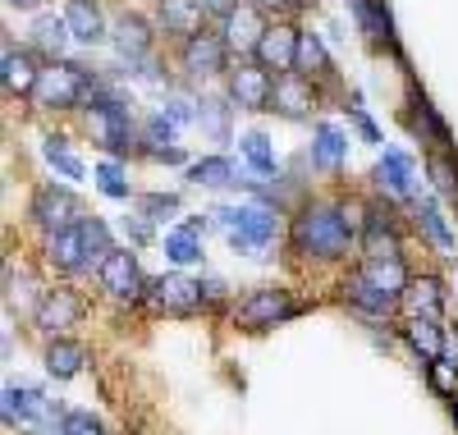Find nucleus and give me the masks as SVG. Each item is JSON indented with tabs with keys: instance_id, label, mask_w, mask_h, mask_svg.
Returning a JSON list of instances; mask_svg holds the SVG:
<instances>
[{
	"instance_id": "aec40b11",
	"label": "nucleus",
	"mask_w": 458,
	"mask_h": 435,
	"mask_svg": "<svg viewBox=\"0 0 458 435\" xmlns=\"http://www.w3.org/2000/svg\"><path fill=\"white\" fill-rule=\"evenodd\" d=\"M202 234H207L202 220H183V225H174V229L165 234V257H170L174 266H193V261H202Z\"/></svg>"
},
{
	"instance_id": "a18cd8bd",
	"label": "nucleus",
	"mask_w": 458,
	"mask_h": 435,
	"mask_svg": "<svg viewBox=\"0 0 458 435\" xmlns=\"http://www.w3.org/2000/svg\"><path fill=\"white\" fill-rule=\"evenodd\" d=\"M202 10L216 14V19H225V14H234V10H239V0H202Z\"/></svg>"
},
{
	"instance_id": "e433bc0d",
	"label": "nucleus",
	"mask_w": 458,
	"mask_h": 435,
	"mask_svg": "<svg viewBox=\"0 0 458 435\" xmlns=\"http://www.w3.org/2000/svg\"><path fill=\"white\" fill-rule=\"evenodd\" d=\"M92 179H97V188H101L106 197H120V202L129 197V179H124V170L114 166V161H101V166L92 170Z\"/></svg>"
},
{
	"instance_id": "b1692460",
	"label": "nucleus",
	"mask_w": 458,
	"mask_h": 435,
	"mask_svg": "<svg viewBox=\"0 0 458 435\" xmlns=\"http://www.w3.org/2000/svg\"><path fill=\"white\" fill-rule=\"evenodd\" d=\"M344 156H349V138H344V129L339 124H317V133H312V161L321 170H339Z\"/></svg>"
},
{
	"instance_id": "1a4fd4ad",
	"label": "nucleus",
	"mask_w": 458,
	"mask_h": 435,
	"mask_svg": "<svg viewBox=\"0 0 458 435\" xmlns=\"http://www.w3.org/2000/svg\"><path fill=\"white\" fill-rule=\"evenodd\" d=\"M79 316H83V298L73 294V289H51V294H42V303L32 307V321L42 326L51 339H60L64 330H73Z\"/></svg>"
},
{
	"instance_id": "4c0bfd02",
	"label": "nucleus",
	"mask_w": 458,
	"mask_h": 435,
	"mask_svg": "<svg viewBox=\"0 0 458 435\" xmlns=\"http://www.w3.org/2000/svg\"><path fill=\"white\" fill-rule=\"evenodd\" d=\"M349 10L358 14V23H362L371 37H390V19H386V10H376L371 0H349Z\"/></svg>"
},
{
	"instance_id": "79ce46f5",
	"label": "nucleus",
	"mask_w": 458,
	"mask_h": 435,
	"mask_svg": "<svg viewBox=\"0 0 458 435\" xmlns=\"http://www.w3.org/2000/svg\"><path fill=\"white\" fill-rule=\"evenodd\" d=\"M431 179H436V188H440L445 197H458V179H454V170H449L445 156H440V161H431Z\"/></svg>"
},
{
	"instance_id": "393cba45",
	"label": "nucleus",
	"mask_w": 458,
	"mask_h": 435,
	"mask_svg": "<svg viewBox=\"0 0 458 435\" xmlns=\"http://www.w3.org/2000/svg\"><path fill=\"white\" fill-rule=\"evenodd\" d=\"M362 275L376 285V289H386V294H403L412 280H408V270H403V261L399 257H367V266H362Z\"/></svg>"
},
{
	"instance_id": "0eeeda50",
	"label": "nucleus",
	"mask_w": 458,
	"mask_h": 435,
	"mask_svg": "<svg viewBox=\"0 0 458 435\" xmlns=\"http://www.w3.org/2000/svg\"><path fill=\"white\" fill-rule=\"evenodd\" d=\"M293 311H298V303H293L284 289H257V294H248V298L239 303L234 321H239L243 330H266V326L284 321V316H293Z\"/></svg>"
},
{
	"instance_id": "09e8293b",
	"label": "nucleus",
	"mask_w": 458,
	"mask_h": 435,
	"mask_svg": "<svg viewBox=\"0 0 458 435\" xmlns=\"http://www.w3.org/2000/svg\"><path fill=\"white\" fill-rule=\"evenodd\" d=\"M431 385H436V389H449V371L436 367V371H431Z\"/></svg>"
},
{
	"instance_id": "f704fd0d",
	"label": "nucleus",
	"mask_w": 458,
	"mask_h": 435,
	"mask_svg": "<svg viewBox=\"0 0 458 435\" xmlns=\"http://www.w3.org/2000/svg\"><path fill=\"white\" fill-rule=\"evenodd\" d=\"M417 216H422V229L431 234V243L436 248H454V234H449V225H445V216H440V207L431 202V197H422V202H417Z\"/></svg>"
},
{
	"instance_id": "603ef678",
	"label": "nucleus",
	"mask_w": 458,
	"mask_h": 435,
	"mask_svg": "<svg viewBox=\"0 0 458 435\" xmlns=\"http://www.w3.org/2000/svg\"><path fill=\"white\" fill-rule=\"evenodd\" d=\"M454 422H458V394H454Z\"/></svg>"
},
{
	"instance_id": "cd10ccee",
	"label": "nucleus",
	"mask_w": 458,
	"mask_h": 435,
	"mask_svg": "<svg viewBox=\"0 0 458 435\" xmlns=\"http://www.w3.org/2000/svg\"><path fill=\"white\" fill-rule=\"evenodd\" d=\"M0 69H5V92H19V97H28L37 88V78H42V73L32 69V55L28 51H14V47H5Z\"/></svg>"
},
{
	"instance_id": "9d476101",
	"label": "nucleus",
	"mask_w": 458,
	"mask_h": 435,
	"mask_svg": "<svg viewBox=\"0 0 458 435\" xmlns=\"http://www.w3.org/2000/svg\"><path fill=\"white\" fill-rule=\"evenodd\" d=\"M271 69H261V64H239V69H229V101H234L239 110H266L271 106Z\"/></svg>"
},
{
	"instance_id": "39448f33",
	"label": "nucleus",
	"mask_w": 458,
	"mask_h": 435,
	"mask_svg": "<svg viewBox=\"0 0 458 435\" xmlns=\"http://www.w3.org/2000/svg\"><path fill=\"white\" fill-rule=\"evenodd\" d=\"M101 289L114 298V303H142L147 298V280H142V266L133 257V248H114L106 261H101Z\"/></svg>"
},
{
	"instance_id": "6ab92c4d",
	"label": "nucleus",
	"mask_w": 458,
	"mask_h": 435,
	"mask_svg": "<svg viewBox=\"0 0 458 435\" xmlns=\"http://www.w3.org/2000/svg\"><path fill=\"white\" fill-rule=\"evenodd\" d=\"M157 19H161V28L174 32V37H198L207 10H202V0H161Z\"/></svg>"
},
{
	"instance_id": "2eb2a0df",
	"label": "nucleus",
	"mask_w": 458,
	"mask_h": 435,
	"mask_svg": "<svg viewBox=\"0 0 458 435\" xmlns=\"http://www.w3.org/2000/svg\"><path fill=\"white\" fill-rule=\"evenodd\" d=\"M47 257H51V266H60V270H88V243H83L79 220L64 225V229H55V234H47Z\"/></svg>"
},
{
	"instance_id": "6e6552de",
	"label": "nucleus",
	"mask_w": 458,
	"mask_h": 435,
	"mask_svg": "<svg viewBox=\"0 0 458 435\" xmlns=\"http://www.w3.org/2000/svg\"><path fill=\"white\" fill-rule=\"evenodd\" d=\"M28 216H32L37 225H42L47 234H55V229H64V225L79 220V197H73L64 183H42V188L32 192Z\"/></svg>"
},
{
	"instance_id": "3c124183",
	"label": "nucleus",
	"mask_w": 458,
	"mask_h": 435,
	"mask_svg": "<svg viewBox=\"0 0 458 435\" xmlns=\"http://www.w3.org/2000/svg\"><path fill=\"white\" fill-rule=\"evenodd\" d=\"M10 5H19V10H32V5H37V0H10Z\"/></svg>"
},
{
	"instance_id": "a878e982",
	"label": "nucleus",
	"mask_w": 458,
	"mask_h": 435,
	"mask_svg": "<svg viewBox=\"0 0 458 435\" xmlns=\"http://www.w3.org/2000/svg\"><path fill=\"white\" fill-rule=\"evenodd\" d=\"M83 362H88V348L83 344H73V339H51V348H47V371L51 376H60V380H69V376H79L83 371Z\"/></svg>"
},
{
	"instance_id": "bb28decb",
	"label": "nucleus",
	"mask_w": 458,
	"mask_h": 435,
	"mask_svg": "<svg viewBox=\"0 0 458 435\" xmlns=\"http://www.w3.org/2000/svg\"><path fill=\"white\" fill-rule=\"evenodd\" d=\"M403 303H408V311L412 316H440V307H445V294H440V280L436 275H422V280H412L408 289H403Z\"/></svg>"
},
{
	"instance_id": "ddd939ff",
	"label": "nucleus",
	"mask_w": 458,
	"mask_h": 435,
	"mask_svg": "<svg viewBox=\"0 0 458 435\" xmlns=\"http://www.w3.org/2000/svg\"><path fill=\"white\" fill-rule=\"evenodd\" d=\"M110 42H114V51L129 60V69L142 64V60H151V28H147L142 14H120V19H114Z\"/></svg>"
},
{
	"instance_id": "f8f14e48",
	"label": "nucleus",
	"mask_w": 458,
	"mask_h": 435,
	"mask_svg": "<svg viewBox=\"0 0 458 435\" xmlns=\"http://www.w3.org/2000/svg\"><path fill=\"white\" fill-rule=\"evenodd\" d=\"M225 60H229V47H225V37H216V32H198V37L183 42V69L198 73V78L225 73Z\"/></svg>"
},
{
	"instance_id": "4468645a",
	"label": "nucleus",
	"mask_w": 458,
	"mask_h": 435,
	"mask_svg": "<svg viewBox=\"0 0 458 435\" xmlns=\"http://www.w3.org/2000/svg\"><path fill=\"white\" fill-rule=\"evenodd\" d=\"M225 47L229 51H257L261 37H266V19L257 5H239L234 14H225Z\"/></svg>"
},
{
	"instance_id": "49530a36",
	"label": "nucleus",
	"mask_w": 458,
	"mask_h": 435,
	"mask_svg": "<svg viewBox=\"0 0 458 435\" xmlns=\"http://www.w3.org/2000/svg\"><path fill=\"white\" fill-rule=\"evenodd\" d=\"M151 156H157V161H165V166H183V151H179V147H151Z\"/></svg>"
},
{
	"instance_id": "c85d7f7f",
	"label": "nucleus",
	"mask_w": 458,
	"mask_h": 435,
	"mask_svg": "<svg viewBox=\"0 0 458 435\" xmlns=\"http://www.w3.org/2000/svg\"><path fill=\"white\" fill-rule=\"evenodd\" d=\"M79 229H83V243H88V270H101V261L114 252L110 248V225L101 216H79Z\"/></svg>"
},
{
	"instance_id": "473e14b6",
	"label": "nucleus",
	"mask_w": 458,
	"mask_h": 435,
	"mask_svg": "<svg viewBox=\"0 0 458 435\" xmlns=\"http://www.w3.org/2000/svg\"><path fill=\"white\" fill-rule=\"evenodd\" d=\"M42 156L51 161V170H55V175H64V179H73V183H79V179H88V166H83L79 156L69 151V142H64V138H47Z\"/></svg>"
},
{
	"instance_id": "c9c22d12",
	"label": "nucleus",
	"mask_w": 458,
	"mask_h": 435,
	"mask_svg": "<svg viewBox=\"0 0 458 435\" xmlns=\"http://www.w3.org/2000/svg\"><path fill=\"white\" fill-rule=\"evenodd\" d=\"M198 124H202L216 142H225V138H229V110H225V101H202V106H198Z\"/></svg>"
},
{
	"instance_id": "37998d69",
	"label": "nucleus",
	"mask_w": 458,
	"mask_h": 435,
	"mask_svg": "<svg viewBox=\"0 0 458 435\" xmlns=\"http://www.w3.org/2000/svg\"><path fill=\"white\" fill-rule=\"evenodd\" d=\"M161 115H165V120H170V124H174V129H183V124H188V120H193V106H188V101H183V97H170V101H165V106H161Z\"/></svg>"
},
{
	"instance_id": "2f4dec72",
	"label": "nucleus",
	"mask_w": 458,
	"mask_h": 435,
	"mask_svg": "<svg viewBox=\"0 0 458 435\" xmlns=\"http://www.w3.org/2000/svg\"><path fill=\"white\" fill-rule=\"evenodd\" d=\"M239 147H243V156H248V166H252L257 175H276V170H280V161H276V151H271V138H266L261 129H248V133L239 138Z\"/></svg>"
},
{
	"instance_id": "dca6fc26",
	"label": "nucleus",
	"mask_w": 458,
	"mask_h": 435,
	"mask_svg": "<svg viewBox=\"0 0 458 435\" xmlns=\"http://www.w3.org/2000/svg\"><path fill=\"white\" fill-rule=\"evenodd\" d=\"M271 106H276L280 115H289V120H302V115L317 106L312 83H308L302 73H280V78H276V92H271Z\"/></svg>"
},
{
	"instance_id": "c756f323",
	"label": "nucleus",
	"mask_w": 458,
	"mask_h": 435,
	"mask_svg": "<svg viewBox=\"0 0 458 435\" xmlns=\"http://www.w3.org/2000/svg\"><path fill=\"white\" fill-rule=\"evenodd\" d=\"M408 344L422 353L427 362H436L445 353V335H440V326L431 321V316H412V321H408Z\"/></svg>"
},
{
	"instance_id": "72a5a7b5",
	"label": "nucleus",
	"mask_w": 458,
	"mask_h": 435,
	"mask_svg": "<svg viewBox=\"0 0 458 435\" xmlns=\"http://www.w3.org/2000/svg\"><path fill=\"white\" fill-rule=\"evenodd\" d=\"M188 183H202V188H229L234 183V166L225 156H207V161L188 166Z\"/></svg>"
},
{
	"instance_id": "423d86ee",
	"label": "nucleus",
	"mask_w": 458,
	"mask_h": 435,
	"mask_svg": "<svg viewBox=\"0 0 458 435\" xmlns=\"http://www.w3.org/2000/svg\"><path fill=\"white\" fill-rule=\"evenodd\" d=\"M147 298H151V307H157V311L188 316V311H198V307H202L207 289L193 280V275L170 270V275H161V280H151V285H147Z\"/></svg>"
},
{
	"instance_id": "7c9ffc66",
	"label": "nucleus",
	"mask_w": 458,
	"mask_h": 435,
	"mask_svg": "<svg viewBox=\"0 0 458 435\" xmlns=\"http://www.w3.org/2000/svg\"><path fill=\"white\" fill-rule=\"evenodd\" d=\"M42 404H47V399H42L37 389H23V385L14 389V385H5V422H10V426H14V422L28 426L37 413H42Z\"/></svg>"
},
{
	"instance_id": "f3484780",
	"label": "nucleus",
	"mask_w": 458,
	"mask_h": 435,
	"mask_svg": "<svg viewBox=\"0 0 458 435\" xmlns=\"http://www.w3.org/2000/svg\"><path fill=\"white\" fill-rule=\"evenodd\" d=\"M344 303L358 307L362 316H390V311L399 307V298H394V294H386V289H376L362 270H358V275H349V285H344Z\"/></svg>"
},
{
	"instance_id": "a211bd4d",
	"label": "nucleus",
	"mask_w": 458,
	"mask_h": 435,
	"mask_svg": "<svg viewBox=\"0 0 458 435\" xmlns=\"http://www.w3.org/2000/svg\"><path fill=\"white\" fill-rule=\"evenodd\" d=\"M64 19H69L73 42H88V47L106 42V14H101L97 0H69V5H64Z\"/></svg>"
},
{
	"instance_id": "4be33fe9",
	"label": "nucleus",
	"mask_w": 458,
	"mask_h": 435,
	"mask_svg": "<svg viewBox=\"0 0 458 435\" xmlns=\"http://www.w3.org/2000/svg\"><path fill=\"white\" fill-rule=\"evenodd\" d=\"M362 248H367V257H399V234H394V220L386 211H367Z\"/></svg>"
},
{
	"instance_id": "412c9836",
	"label": "nucleus",
	"mask_w": 458,
	"mask_h": 435,
	"mask_svg": "<svg viewBox=\"0 0 458 435\" xmlns=\"http://www.w3.org/2000/svg\"><path fill=\"white\" fill-rule=\"evenodd\" d=\"M73 42V32H69V19L64 14H37L32 19V47L37 51H47L51 60H60Z\"/></svg>"
},
{
	"instance_id": "f257e3e1",
	"label": "nucleus",
	"mask_w": 458,
	"mask_h": 435,
	"mask_svg": "<svg viewBox=\"0 0 458 435\" xmlns=\"http://www.w3.org/2000/svg\"><path fill=\"white\" fill-rule=\"evenodd\" d=\"M353 220L344 207L335 202H312V207H302L298 220H293V252L298 257H321V261H335L349 252L353 243Z\"/></svg>"
},
{
	"instance_id": "8fccbe9b",
	"label": "nucleus",
	"mask_w": 458,
	"mask_h": 435,
	"mask_svg": "<svg viewBox=\"0 0 458 435\" xmlns=\"http://www.w3.org/2000/svg\"><path fill=\"white\" fill-rule=\"evenodd\" d=\"M353 115H358V129H362V133H367V138H376V124H371V120H367V115H362V110H353Z\"/></svg>"
},
{
	"instance_id": "c03bdc74",
	"label": "nucleus",
	"mask_w": 458,
	"mask_h": 435,
	"mask_svg": "<svg viewBox=\"0 0 458 435\" xmlns=\"http://www.w3.org/2000/svg\"><path fill=\"white\" fill-rule=\"evenodd\" d=\"M129 239H133V243H147V239H151V220H147V216H133V220H129Z\"/></svg>"
},
{
	"instance_id": "f03ea898",
	"label": "nucleus",
	"mask_w": 458,
	"mask_h": 435,
	"mask_svg": "<svg viewBox=\"0 0 458 435\" xmlns=\"http://www.w3.org/2000/svg\"><path fill=\"white\" fill-rule=\"evenodd\" d=\"M88 133L97 138V147L124 156L133 147V120H129V106L114 97L110 88H92L88 101Z\"/></svg>"
},
{
	"instance_id": "ea45409f",
	"label": "nucleus",
	"mask_w": 458,
	"mask_h": 435,
	"mask_svg": "<svg viewBox=\"0 0 458 435\" xmlns=\"http://www.w3.org/2000/svg\"><path fill=\"white\" fill-rule=\"evenodd\" d=\"M179 211V197L174 192H151V197H142V216L147 220H161V216H174Z\"/></svg>"
},
{
	"instance_id": "a19ab883",
	"label": "nucleus",
	"mask_w": 458,
	"mask_h": 435,
	"mask_svg": "<svg viewBox=\"0 0 458 435\" xmlns=\"http://www.w3.org/2000/svg\"><path fill=\"white\" fill-rule=\"evenodd\" d=\"M64 435H101V422L92 413H64Z\"/></svg>"
},
{
	"instance_id": "de8ad7c7",
	"label": "nucleus",
	"mask_w": 458,
	"mask_h": 435,
	"mask_svg": "<svg viewBox=\"0 0 458 435\" xmlns=\"http://www.w3.org/2000/svg\"><path fill=\"white\" fill-rule=\"evenodd\" d=\"M257 10H289V5H298V0H252Z\"/></svg>"
},
{
	"instance_id": "58836bf2",
	"label": "nucleus",
	"mask_w": 458,
	"mask_h": 435,
	"mask_svg": "<svg viewBox=\"0 0 458 435\" xmlns=\"http://www.w3.org/2000/svg\"><path fill=\"white\" fill-rule=\"evenodd\" d=\"M298 64L302 69H317V73H326L330 69V55H326V47H321V37H302V47H298Z\"/></svg>"
},
{
	"instance_id": "7ed1b4c3",
	"label": "nucleus",
	"mask_w": 458,
	"mask_h": 435,
	"mask_svg": "<svg viewBox=\"0 0 458 435\" xmlns=\"http://www.w3.org/2000/svg\"><path fill=\"white\" fill-rule=\"evenodd\" d=\"M225 229H229V243H234L239 252H261V248H271L276 243V211L271 207H216L211 211Z\"/></svg>"
},
{
	"instance_id": "5701e85b",
	"label": "nucleus",
	"mask_w": 458,
	"mask_h": 435,
	"mask_svg": "<svg viewBox=\"0 0 458 435\" xmlns=\"http://www.w3.org/2000/svg\"><path fill=\"white\" fill-rule=\"evenodd\" d=\"M376 179H380V188H390L394 197H412V188H417V170H412V161L403 151H386V156H380Z\"/></svg>"
},
{
	"instance_id": "20e7f679",
	"label": "nucleus",
	"mask_w": 458,
	"mask_h": 435,
	"mask_svg": "<svg viewBox=\"0 0 458 435\" xmlns=\"http://www.w3.org/2000/svg\"><path fill=\"white\" fill-rule=\"evenodd\" d=\"M88 88H97V78L88 69H79V64H51V69H42V78H37L32 97H37L42 110H69V106L83 101Z\"/></svg>"
},
{
	"instance_id": "9b49d317",
	"label": "nucleus",
	"mask_w": 458,
	"mask_h": 435,
	"mask_svg": "<svg viewBox=\"0 0 458 435\" xmlns=\"http://www.w3.org/2000/svg\"><path fill=\"white\" fill-rule=\"evenodd\" d=\"M298 47H302V37H298L293 28L276 23V28H266L261 47H257L252 55H257V64H261V69H276V73H293V64H298Z\"/></svg>"
}]
</instances>
